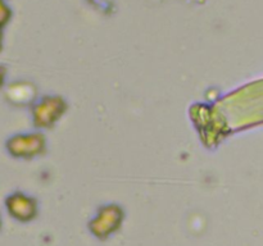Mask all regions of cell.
<instances>
[{
	"instance_id": "obj_1",
	"label": "cell",
	"mask_w": 263,
	"mask_h": 246,
	"mask_svg": "<svg viewBox=\"0 0 263 246\" xmlns=\"http://www.w3.org/2000/svg\"><path fill=\"white\" fill-rule=\"evenodd\" d=\"M8 213L20 222H28L35 217V204L23 194H12L5 199Z\"/></svg>"
},
{
	"instance_id": "obj_2",
	"label": "cell",
	"mask_w": 263,
	"mask_h": 246,
	"mask_svg": "<svg viewBox=\"0 0 263 246\" xmlns=\"http://www.w3.org/2000/svg\"><path fill=\"white\" fill-rule=\"evenodd\" d=\"M5 76H7V72H5V68L3 66H0V89H2V87L4 86Z\"/></svg>"
},
{
	"instance_id": "obj_3",
	"label": "cell",
	"mask_w": 263,
	"mask_h": 246,
	"mask_svg": "<svg viewBox=\"0 0 263 246\" xmlns=\"http://www.w3.org/2000/svg\"><path fill=\"white\" fill-rule=\"evenodd\" d=\"M2 224H3V222H2V215H0V230H2Z\"/></svg>"
}]
</instances>
